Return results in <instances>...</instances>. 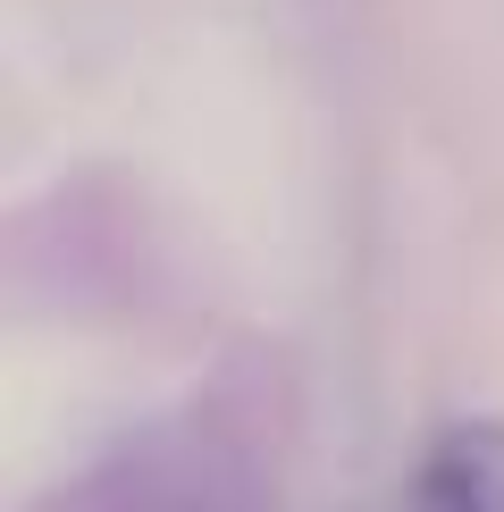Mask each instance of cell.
Here are the masks:
<instances>
[{
	"mask_svg": "<svg viewBox=\"0 0 504 512\" xmlns=\"http://www.w3.org/2000/svg\"><path fill=\"white\" fill-rule=\"evenodd\" d=\"M412 512H504V420H446L420 445Z\"/></svg>",
	"mask_w": 504,
	"mask_h": 512,
	"instance_id": "1",
	"label": "cell"
}]
</instances>
